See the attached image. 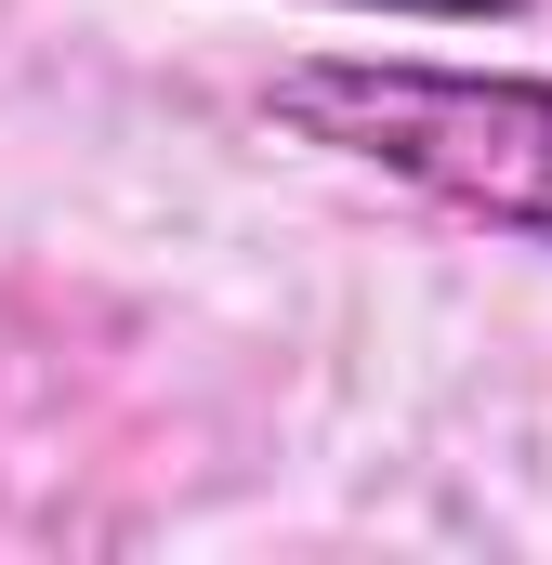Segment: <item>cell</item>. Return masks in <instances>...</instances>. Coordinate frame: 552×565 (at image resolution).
I'll return each mask as SVG.
<instances>
[{
    "label": "cell",
    "mask_w": 552,
    "mask_h": 565,
    "mask_svg": "<svg viewBox=\"0 0 552 565\" xmlns=\"http://www.w3.org/2000/svg\"><path fill=\"white\" fill-rule=\"evenodd\" d=\"M264 119L408 184L434 211L552 250V79L540 66H434V53H302L264 79Z\"/></svg>",
    "instance_id": "cell-1"
},
{
    "label": "cell",
    "mask_w": 552,
    "mask_h": 565,
    "mask_svg": "<svg viewBox=\"0 0 552 565\" xmlns=\"http://www.w3.org/2000/svg\"><path fill=\"white\" fill-rule=\"evenodd\" d=\"M342 13H421V26H513L540 0H342Z\"/></svg>",
    "instance_id": "cell-2"
}]
</instances>
